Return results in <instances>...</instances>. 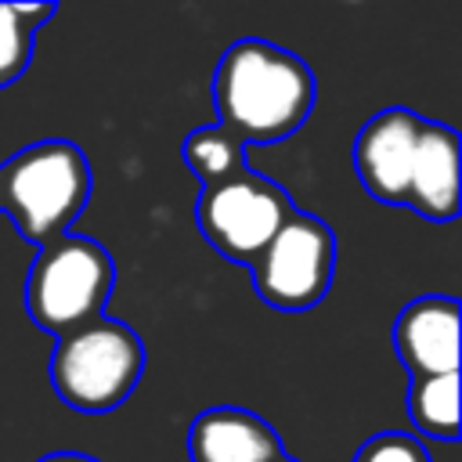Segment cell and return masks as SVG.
Wrapping results in <instances>:
<instances>
[{"label":"cell","instance_id":"4","mask_svg":"<svg viewBox=\"0 0 462 462\" xmlns=\"http://www.w3.org/2000/svg\"><path fill=\"white\" fill-rule=\"evenodd\" d=\"M116 289V263L108 249L83 235H61L40 245L25 274V310L51 332L69 336L101 318Z\"/></svg>","mask_w":462,"mask_h":462},{"label":"cell","instance_id":"11","mask_svg":"<svg viewBox=\"0 0 462 462\" xmlns=\"http://www.w3.org/2000/svg\"><path fill=\"white\" fill-rule=\"evenodd\" d=\"M408 415L411 426L433 440L458 437V372L408 379Z\"/></svg>","mask_w":462,"mask_h":462},{"label":"cell","instance_id":"16","mask_svg":"<svg viewBox=\"0 0 462 462\" xmlns=\"http://www.w3.org/2000/svg\"><path fill=\"white\" fill-rule=\"evenodd\" d=\"M271 462H300V458H292V455H278V458H271Z\"/></svg>","mask_w":462,"mask_h":462},{"label":"cell","instance_id":"10","mask_svg":"<svg viewBox=\"0 0 462 462\" xmlns=\"http://www.w3.org/2000/svg\"><path fill=\"white\" fill-rule=\"evenodd\" d=\"M285 455L274 426L245 408H206L188 426L191 462H271Z\"/></svg>","mask_w":462,"mask_h":462},{"label":"cell","instance_id":"12","mask_svg":"<svg viewBox=\"0 0 462 462\" xmlns=\"http://www.w3.org/2000/svg\"><path fill=\"white\" fill-rule=\"evenodd\" d=\"M184 162L188 170L195 173V180L202 188H213V184H224L238 173H245V144L227 134L224 126H199L184 137Z\"/></svg>","mask_w":462,"mask_h":462},{"label":"cell","instance_id":"7","mask_svg":"<svg viewBox=\"0 0 462 462\" xmlns=\"http://www.w3.org/2000/svg\"><path fill=\"white\" fill-rule=\"evenodd\" d=\"M419 126H422V116L411 108H401V105L375 112L361 126V134L354 141V166H357L365 191L375 202L404 206Z\"/></svg>","mask_w":462,"mask_h":462},{"label":"cell","instance_id":"9","mask_svg":"<svg viewBox=\"0 0 462 462\" xmlns=\"http://www.w3.org/2000/svg\"><path fill=\"white\" fill-rule=\"evenodd\" d=\"M404 206L437 224L458 217V134L451 126L422 119Z\"/></svg>","mask_w":462,"mask_h":462},{"label":"cell","instance_id":"14","mask_svg":"<svg viewBox=\"0 0 462 462\" xmlns=\"http://www.w3.org/2000/svg\"><path fill=\"white\" fill-rule=\"evenodd\" d=\"M354 462H430V455L419 444V437L401 433V430H386V433H375L372 440H365L357 448Z\"/></svg>","mask_w":462,"mask_h":462},{"label":"cell","instance_id":"6","mask_svg":"<svg viewBox=\"0 0 462 462\" xmlns=\"http://www.w3.org/2000/svg\"><path fill=\"white\" fill-rule=\"evenodd\" d=\"M336 271V235L332 227L296 209L282 231L249 263L256 296L274 310H307L325 300Z\"/></svg>","mask_w":462,"mask_h":462},{"label":"cell","instance_id":"5","mask_svg":"<svg viewBox=\"0 0 462 462\" xmlns=\"http://www.w3.org/2000/svg\"><path fill=\"white\" fill-rule=\"evenodd\" d=\"M292 213V195L253 170L224 184L202 188L195 199V227L202 231V238L224 260L242 267H249L263 253V245L282 231Z\"/></svg>","mask_w":462,"mask_h":462},{"label":"cell","instance_id":"15","mask_svg":"<svg viewBox=\"0 0 462 462\" xmlns=\"http://www.w3.org/2000/svg\"><path fill=\"white\" fill-rule=\"evenodd\" d=\"M40 462H97V458L79 455V451H51V455H43Z\"/></svg>","mask_w":462,"mask_h":462},{"label":"cell","instance_id":"3","mask_svg":"<svg viewBox=\"0 0 462 462\" xmlns=\"http://www.w3.org/2000/svg\"><path fill=\"white\" fill-rule=\"evenodd\" d=\"M144 343L130 325L97 318L54 343L47 375L69 408L105 415L134 393L144 375Z\"/></svg>","mask_w":462,"mask_h":462},{"label":"cell","instance_id":"13","mask_svg":"<svg viewBox=\"0 0 462 462\" xmlns=\"http://www.w3.org/2000/svg\"><path fill=\"white\" fill-rule=\"evenodd\" d=\"M54 11V4H0V90L29 69L36 29Z\"/></svg>","mask_w":462,"mask_h":462},{"label":"cell","instance_id":"8","mask_svg":"<svg viewBox=\"0 0 462 462\" xmlns=\"http://www.w3.org/2000/svg\"><path fill=\"white\" fill-rule=\"evenodd\" d=\"M393 350L411 379L458 372V300H411L393 321Z\"/></svg>","mask_w":462,"mask_h":462},{"label":"cell","instance_id":"2","mask_svg":"<svg viewBox=\"0 0 462 462\" xmlns=\"http://www.w3.org/2000/svg\"><path fill=\"white\" fill-rule=\"evenodd\" d=\"M94 173L79 144L65 137L36 141L0 162V213L11 217L25 242L47 245L90 202Z\"/></svg>","mask_w":462,"mask_h":462},{"label":"cell","instance_id":"1","mask_svg":"<svg viewBox=\"0 0 462 462\" xmlns=\"http://www.w3.org/2000/svg\"><path fill=\"white\" fill-rule=\"evenodd\" d=\"M213 105L227 134L242 144H274L296 134L314 108V72L307 61L267 40H238L213 72Z\"/></svg>","mask_w":462,"mask_h":462}]
</instances>
